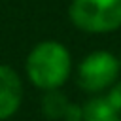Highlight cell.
<instances>
[{
  "mask_svg": "<svg viewBox=\"0 0 121 121\" xmlns=\"http://www.w3.org/2000/svg\"><path fill=\"white\" fill-rule=\"evenodd\" d=\"M26 74L40 89L60 87L70 74V55L64 45L57 42L38 43L26 59Z\"/></svg>",
  "mask_w": 121,
  "mask_h": 121,
  "instance_id": "cell-1",
  "label": "cell"
},
{
  "mask_svg": "<svg viewBox=\"0 0 121 121\" xmlns=\"http://www.w3.org/2000/svg\"><path fill=\"white\" fill-rule=\"evenodd\" d=\"M70 19L85 32H112L121 26V0H72Z\"/></svg>",
  "mask_w": 121,
  "mask_h": 121,
  "instance_id": "cell-2",
  "label": "cell"
},
{
  "mask_svg": "<svg viewBox=\"0 0 121 121\" xmlns=\"http://www.w3.org/2000/svg\"><path fill=\"white\" fill-rule=\"evenodd\" d=\"M119 74V60L108 51H95L78 68V83L89 93H96L113 83Z\"/></svg>",
  "mask_w": 121,
  "mask_h": 121,
  "instance_id": "cell-3",
  "label": "cell"
},
{
  "mask_svg": "<svg viewBox=\"0 0 121 121\" xmlns=\"http://www.w3.org/2000/svg\"><path fill=\"white\" fill-rule=\"evenodd\" d=\"M23 98V85L13 68L0 64V121L11 117Z\"/></svg>",
  "mask_w": 121,
  "mask_h": 121,
  "instance_id": "cell-4",
  "label": "cell"
},
{
  "mask_svg": "<svg viewBox=\"0 0 121 121\" xmlns=\"http://www.w3.org/2000/svg\"><path fill=\"white\" fill-rule=\"evenodd\" d=\"M42 110H43L45 117H49V119H64V121L81 119V108H78L76 104L68 102V98L64 95L57 93L55 89H51L43 96Z\"/></svg>",
  "mask_w": 121,
  "mask_h": 121,
  "instance_id": "cell-5",
  "label": "cell"
},
{
  "mask_svg": "<svg viewBox=\"0 0 121 121\" xmlns=\"http://www.w3.org/2000/svg\"><path fill=\"white\" fill-rule=\"evenodd\" d=\"M113 117H117V112L106 96L91 98L81 110L83 121H112Z\"/></svg>",
  "mask_w": 121,
  "mask_h": 121,
  "instance_id": "cell-6",
  "label": "cell"
},
{
  "mask_svg": "<svg viewBox=\"0 0 121 121\" xmlns=\"http://www.w3.org/2000/svg\"><path fill=\"white\" fill-rule=\"evenodd\" d=\"M106 98L110 100V104H112V106L115 108V112L119 113V112H121V81L115 83V85L110 89V93H108Z\"/></svg>",
  "mask_w": 121,
  "mask_h": 121,
  "instance_id": "cell-7",
  "label": "cell"
},
{
  "mask_svg": "<svg viewBox=\"0 0 121 121\" xmlns=\"http://www.w3.org/2000/svg\"><path fill=\"white\" fill-rule=\"evenodd\" d=\"M112 121H121V119H119V117H113V119H112Z\"/></svg>",
  "mask_w": 121,
  "mask_h": 121,
  "instance_id": "cell-8",
  "label": "cell"
},
{
  "mask_svg": "<svg viewBox=\"0 0 121 121\" xmlns=\"http://www.w3.org/2000/svg\"><path fill=\"white\" fill-rule=\"evenodd\" d=\"M74 121H83V119H74Z\"/></svg>",
  "mask_w": 121,
  "mask_h": 121,
  "instance_id": "cell-9",
  "label": "cell"
},
{
  "mask_svg": "<svg viewBox=\"0 0 121 121\" xmlns=\"http://www.w3.org/2000/svg\"><path fill=\"white\" fill-rule=\"evenodd\" d=\"M119 66H121V59H119Z\"/></svg>",
  "mask_w": 121,
  "mask_h": 121,
  "instance_id": "cell-10",
  "label": "cell"
}]
</instances>
